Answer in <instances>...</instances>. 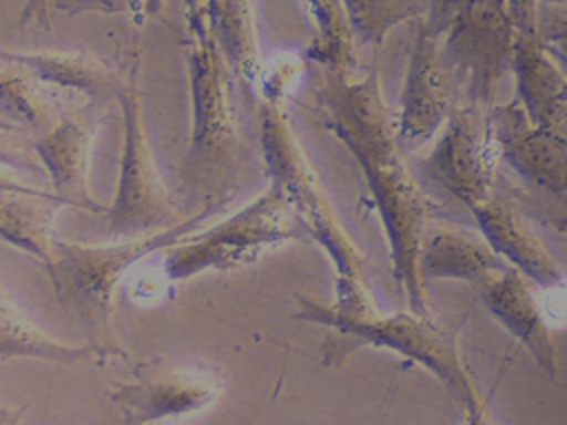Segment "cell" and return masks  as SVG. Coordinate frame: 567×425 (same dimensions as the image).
Returning <instances> with one entry per match:
<instances>
[{
  "label": "cell",
  "instance_id": "obj_1",
  "mask_svg": "<svg viewBox=\"0 0 567 425\" xmlns=\"http://www.w3.org/2000/svg\"><path fill=\"white\" fill-rule=\"evenodd\" d=\"M257 122L261 155L270 179L284 188L308 235L323 248L334 266L332 308L348 317L374 314L372 294L363 279L361 255L334 217L277 100L266 97L257 111Z\"/></svg>",
  "mask_w": 567,
  "mask_h": 425
},
{
  "label": "cell",
  "instance_id": "obj_2",
  "mask_svg": "<svg viewBox=\"0 0 567 425\" xmlns=\"http://www.w3.org/2000/svg\"><path fill=\"white\" fill-rule=\"evenodd\" d=\"M295 317L334 332L337 345L326 354L328 365H339L343 356L361 345L392 350L434 374L461 405L470 423H478L483 418V401L456 350V336L432 323L430 317L412 310L396 312L392 317H348L337 312L332 305L317 303L308 297H297Z\"/></svg>",
  "mask_w": 567,
  "mask_h": 425
},
{
  "label": "cell",
  "instance_id": "obj_3",
  "mask_svg": "<svg viewBox=\"0 0 567 425\" xmlns=\"http://www.w3.org/2000/svg\"><path fill=\"white\" fill-rule=\"evenodd\" d=\"M350 155L363 170L368 190L385 230L394 277L416 314H430L425 281L419 259L427 232L432 199L401 159V144H348Z\"/></svg>",
  "mask_w": 567,
  "mask_h": 425
},
{
  "label": "cell",
  "instance_id": "obj_4",
  "mask_svg": "<svg viewBox=\"0 0 567 425\" xmlns=\"http://www.w3.org/2000/svg\"><path fill=\"white\" fill-rule=\"evenodd\" d=\"M306 237L310 235L288 195L270 179V186L233 217L168 248L164 272L171 281H184L208 270H233L266 248Z\"/></svg>",
  "mask_w": 567,
  "mask_h": 425
},
{
  "label": "cell",
  "instance_id": "obj_5",
  "mask_svg": "<svg viewBox=\"0 0 567 425\" xmlns=\"http://www.w3.org/2000/svg\"><path fill=\"white\" fill-rule=\"evenodd\" d=\"M137 75V66H133L115 97L124 124L117 188L113 204L106 210V228L115 239L155 232L173 219L171 197L148 148Z\"/></svg>",
  "mask_w": 567,
  "mask_h": 425
},
{
  "label": "cell",
  "instance_id": "obj_6",
  "mask_svg": "<svg viewBox=\"0 0 567 425\" xmlns=\"http://www.w3.org/2000/svg\"><path fill=\"white\" fill-rule=\"evenodd\" d=\"M516 27L505 0H472L445 31L443 64L467 104L492 108L496 89L512 71Z\"/></svg>",
  "mask_w": 567,
  "mask_h": 425
},
{
  "label": "cell",
  "instance_id": "obj_7",
  "mask_svg": "<svg viewBox=\"0 0 567 425\" xmlns=\"http://www.w3.org/2000/svg\"><path fill=\"white\" fill-rule=\"evenodd\" d=\"M228 204V197H221L204 206L193 217L164 226L162 230L128 237L111 246H86V243H66L55 241V261L51 266L55 279L84 299L89 305L106 310L113 290L131 266L146 259L153 252L168 250L182 239L193 235L210 215L221 210Z\"/></svg>",
  "mask_w": 567,
  "mask_h": 425
},
{
  "label": "cell",
  "instance_id": "obj_8",
  "mask_svg": "<svg viewBox=\"0 0 567 425\" xmlns=\"http://www.w3.org/2000/svg\"><path fill=\"white\" fill-rule=\"evenodd\" d=\"M492 148L481 108L472 104L454 106L443 124V133L419 162L416 170L427 184L465 208H472L492 195Z\"/></svg>",
  "mask_w": 567,
  "mask_h": 425
},
{
  "label": "cell",
  "instance_id": "obj_9",
  "mask_svg": "<svg viewBox=\"0 0 567 425\" xmlns=\"http://www.w3.org/2000/svg\"><path fill=\"white\" fill-rule=\"evenodd\" d=\"M485 122L492 146L518 177L567 197V133L534 124L516 97L487 108Z\"/></svg>",
  "mask_w": 567,
  "mask_h": 425
},
{
  "label": "cell",
  "instance_id": "obj_10",
  "mask_svg": "<svg viewBox=\"0 0 567 425\" xmlns=\"http://www.w3.org/2000/svg\"><path fill=\"white\" fill-rule=\"evenodd\" d=\"M193 44L186 55L190 91V148L193 155L221 153L235 139L233 111L228 102L230 66L215 44L206 15L188 22Z\"/></svg>",
  "mask_w": 567,
  "mask_h": 425
},
{
  "label": "cell",
  "instance_id": "obj_11",
  "mask_svg": "<svg viewBox=\"0 0 567 425\" xmlns=\"http://www.w3.org/2000/svg\"><path fill=\"white\" fill-rule=\"evenodd\" d=\"M436 42L416 18L396 120L401 148H416L427 142L454 111V82Z\"/></svg>",
  "mask_w": 567,
  "mask_h": 425
},
{
  "label": "cell",
  "instance_id": "obj_12",
  "mask_svg": "<svg viewBox=\"0 0 567 425\" xmlns=\"http://www.w3.org/2000/svg\"><path fill=\"white\" fill-rule=\"evenodd\" d=\"M224 381L210 370H157L137 381L113 385L111 401L131 425L186 416L217 401Z\"/></svg>",
  "mask_w": 567,
  "mask_h": 425
},
{
  "label": "cell",
  "instance_id": "obj_13",
  "mask_svg": "<svg viewBox=\"0 0 567 425\" xmlns=\"http://www.w3.org/2000/svg\"><path fill=\"white\" fill-rule=\"evenodd\" d=\"M100 117L73 113L49 126L33 139V151L44 166L53 197L64 206L82 208L89 212H106L89 190V153L95 137Z\"/></svg>",
  "mask_w": 567,
  "mask_h": 425
},
{
  "label": "cell",
  "instance_id": "obj_14",
  "mask_svg": "<svg viewBox=\"0 0 567 425\" xmlns=\"http://www.w3.org/2000/svg\"><path fill=\"white\" fill-rule=\"evenodd\" d=\"M478 299L487 312L529 350L536 365L547 376H554L558 367L556 343L534 301L529 279L514 266H507L478 286Z\"/></svg>",
  "mask_w": 567,
  "mask_h": 425
},
{
  "label": "cell",
  "instance_id": "obj_15",
  "mask_svg": "<svg viewBox=\"0 0 567 425\" xmlns=\"http://www.w3.org/2000/svg\"><path fill=\"white\" fill-rule=\"evenodd\" d=\"M516 100L538 126L567 133V71L538 35H516Z\"/></svg>",
  "mask_w": 567,
  "mask_h": 425
},
{
  "label": "cell",
  "instance_id": "obj_16",
  "mask_svg": "<svg viewBox=\"0 0 567 425\" xmlns=\"http://www.w3.org/2000/svg\"><path fill=\"white\" fill-rule=\"evenodd\" d=\"M470 212L481 235L509 266L520 270L540 288L558 283L560 270L556 259L509 201L489 195L487 199L474 204Z\"/></svg>",
  "mask_w": 567,
  "mask_h": 425
},
{
  "label": "cell",
  "instance_id": "obj_17",
  "mask_svg": "<svg viewBox=\"0 0 567 425\" xmlns=\"http://www.w3.org/2000/svg\"><path fill=\"white\" fill-rule=\"evenodd\" d=\"M419 268L423 281L456 279L481 286L507 266L483 235L476 237L467 230L434 228L425 232Z\"/></svg>",
  "mask_w": 567,
  "mask_h": 425
},
{
  "label": "cell",
  "instance_id": "obj_18",
  "mask_svg": "<svg viewBox=\"0 0 567 425\" xmlns=\"http://www.w3.org/2000/svg\"><path fill=\"white\" fill-rule=\"evenodd\" d=\"M4 60L27 69L33 77L60 86L64 91L82 93L95 102L117 97L124 80L115 75L104 62L84 53L38 51V53H4Z\"/></svg>",
  "mask_w": 567,
  "mask_h": 425
},
{
  "label": "cell",
  "instance_id": "obj_19",
  "mask_svg": "<svg viewBox=\"0 0 567 425\" xmlns=\"http://www.w3.org/2000/svg\"><path fill=\"white\" fill-rule=\"evenodd\" d=\"M204 15L233 75L244 86L255 89L261 66L255 38L252 0H204Z\"/></svg>",
  "mask_w": 567,
  "mask_h": 425
},
{
  "label": "cell",
  "instance_id": "obj_20",
  "mask_svg": "<svg viewBox=\"0 0 567 425\" xmlns=\"http://www.w3.org/2000/svg\"><path fill=\"white\" fill-rule=\"evenodd\" d=\"M64 206L55 197H31L22 188L16 193L2 184L0 195V235L2 241L44 261L49 268L55 261V239L51 237L55 210Z\"/></svg>",
  "mask_w": 567,
  "mask_h": 425
},
{
  "label": "cell",
  "instance_id": "obj_21",
  "mask_svg": "<svg viewBox=\"0 0 567 425\" xmlns=\"http://www.w3.org/2000/svg\"><path fill=\"white\" fill-rule=\"evenodd\" d=\"M106 354L104 348L89 345H66L60 343L44 332H40L27 317L11 308L9 301L0 305V361L9 359H35L47 363L73 365L82 361L102 359Z\"/></svg>",
  "mask_w": 567,
  "mask_h": 425
},
{
  "label": "cell",
  "instance_id": "obj_22",
  "mask_svg": "<svg viewBox=\"0 0 567 425\" xmlns=\"http://www.w3.org/2000/svg\"><path fill=\"white\" fill-rule=\"evenodd\" d=\"M315 22V38L306 58L337 75H352L357 66V38L341 0H303Z\"/></svg>",
  "mask_w": 567,
  "mask_h": 425
},
{
  "label": "cell",
  "instance_id": "obj_23",
  "mask_svg": "<svg viewBox=\"0 0 567 425\" xmlns=\"http://www.w3.org/2000/svg\"><path fill=\"white\" fill-rule=\"evenodd\" d=\"M357 44L379 46L396 24L425 15L427 0H341Z\"/></svg>",
  "mask_w": 567,
  "mask_h": 425
},
{
  "label": "cell",
  "instance_id": "obj_24",
  "mask_svg": "<svg viewBox=\"0 0 567 425\" xmlns=\"http://www.w3.org/2000/svg\"><path fill=\"white\" fill-rule=\"evenodd\" d=\"M0 111L4 122H13L24 128H49V106L33 84V75L24 69H2L0 73Z\"/></svg>",
  "mask_w": 567,
  "mask_h": 425
},
{
  "label": "cell",
  "instance_id": "obj_25",
  "mask_svg": "<svg viewBox=\"0 0 567 425\" xmlns=\"http://www.w3.org/2000/svg\"><path fill=\"white\" fill-rule=\"evenodd\" d=\"M538 38L567 55V4L543 2L538 15Z\"/></svg>",
  "mask_w": 567,
  "mask_h": 425
},
{
  "label": "cell",
  "instance_id": "obj_26",
  "mask_svg": "<svg viewBox=\"0 0 567 425\" xmlns=\"http://www.w3.org/2000/svg\"><path fill=\"white\" fill-rule=\"evenodd\" d=\"M472 0H427V9L425 15L421 18L423 29L427 35L432 38H441L445 35V31L450 29V24L454 22V18L463 11V7H467Z\"/></svg>",
  "mask_w": 567,
  "mask_h": 425
},
{
  "label": "cell",
  "instance_id": "obj_27",
  "mask_svg": "<svg viewBox=\"0 0 567 425\" xmlns=\"http://www.w3.org/2000/svg\"><path fill=\"white\" fill-rule=\"evenodd\" d=\"M514 27L523 35H538V15L543 0H505Z\"/></svg>",
  "mask_w": 567,
  "mask_h": 425
},
{
  "label": "cell",
  "instance_id": "obj_28",
  "mask_svg": "<svg viewBox=\"0 0 567 425\" xmlns=\"http://www.w3.org/2000/svg\"><path fill=\"white\" fill-rule=\"evenodd\" d=\"M128 0H53V9L80 15V13H122L126 11Z\"/></svg>",
  "mask_w": 567,
  "mask_h": 425
},
{
  "label": "cell",
  "instance_id": "obj_29",
  "mask_svg": "<svg viewBox=\"0 0 567 425\" xmlns=\"http://www.w3.org/2000/svg\"><path fill=\"white\" fill-rule=\"evenodd\" d=\"M53 0H24L22 9V24L27 22H38V24H49V13H51Z\"/></svg>",
  "mask_w": 567,
  "mask_h": 425
},
{
  "label": "cell",
  "instance_id": "obj_30",
  "mask_svg": "<svg viewBox=\"0 0 567 425\" xmlns=\"http://www.w3.org/2000/svg\"><path fill=\"white\" fill-rule=\"evenodd\" d=\"M159 2L162 0H148V9L151 11H155L157 7H159ZM204 4V0H186V13H195V11H199V7Z\"/></svg>",
  "mask_w": 567,
  "mask_h": 425
},
{
  "label": "cell",
  "instance_id": "obj_31",
  "mask_svg": "<svg viewBox=\"0 0 567 425\" xmlns=\"http://www.w3.org/2000/svg\"><path fill=\"white\" fill-rule=\"evenodd\" d=\"M547 49L554 53V58L558 60V64L567 71V55H565V53H560V51H556V49H551V46H547Z\"/></svg>",
  "mask_w": 567,
  "mask_h": 425
},
{
  "label": "cell",
  "instance_id": "obj_32",
  "mask_svg": "<svg viewBox=\"0 0 567 425\" xmlns=\"http://www.w3.org/2000/svg\"><path fill=\"white\" fill-rule=\"evenodd\" d=\"M543 2H558V4H567V0H543Z\"/></svg>",
  "mask_w": 567,
  "mask_h": 425
}]
</instances>
